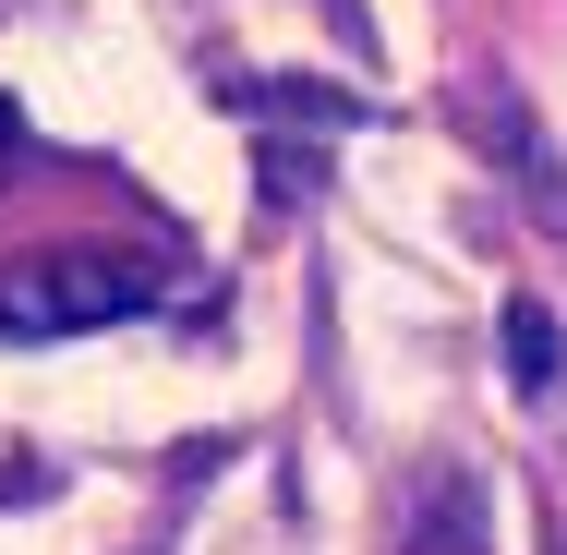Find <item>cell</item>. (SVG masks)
Returning a JSON list of instances; mask_svg holds the SVG:
<instances>
[{
	"instance_id": "3957f363",
	"label": "cell",
	"mask_w": 567,
	"mask_h": 555,
	"mask_svg": "<svg viewBox=\"0 0 567 555\" xmlns=\"http://www.w3.org/2000/svg\"><path fill=\"white\" fill-rule=\"evenodd\" d=\"M495 338H507V387H519L532 411H544V399H567V338H556V315H544L532 290L495 315Z\"/></svg>"
},
{
	"instance_id": "277c9868",
	"label": "cell",
	"mask_w": 567,
	"mask_h": 555,
	"mask_svg": "<svg viewBox=\"0 0 567 555\" xmlns=\"http://www.w3.org/2000/svg\"><path fill=\"white\" fill-rule=\"evenodd\" d=\"M12 157H24V110L0 97V169H12Z\"/></svg>"
},
{
	"instance_id": "6da1fadb",
	"label": "cell",
	"mask_w": 567,
	"mask_h": 555,
	"mask_svg": "<svg viewBox=\"0 0 567 555\" xmlns=\"http://www.w3.org/2000/svg\"><path fill=\"white\" fill-rule=\"evenodd\" d=\"M182 278L157 254H121V241H49V254H12L0 266V350H49V338H97L157 315Z\"/></svg>"
},
{
	"instance_id": "7a4b0ae2",
	"label": "cell",
	"mask_w": 567,
	"mask_h": 555,
	"mask_svg": "<svg viewBox=\"0 0 567 555\" xmlns=\"http://www.w3.org/2000/svg\"><path fill=\"white\" fill-rule=\"evenodd\" d=\"M399 555H483V483L458 459H423L399 495Z\"/></svg>"
}]
</instances>
